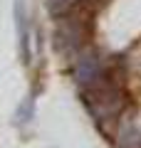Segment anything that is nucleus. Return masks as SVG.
I'll return each mask as SVG.
<instances>
[{"label": "nucleus", "mask_w": 141, "mask_h": 148, "mask_svg": "<svg viewBox=\"0 0 141 148\" xmlns=\"http://www.w3.org/2000/svg\"><path fill=\"white\" fill-rule=\"evenodd\" d=\"M87 106L99 121L114 119V116H119V111L124 109V91H121V86L116 84V82L104 79V74H102L97 82L89 84Z\"/></svg>", "instance_id": "nucleus-1"}, {"label": "nucleus", "mask_w": 141, "mask_h": 148, "mask_svg": "<svg viewBox=\"0 0 141 148\" xmlns=\"http://www.w3.org/2000/svg\"><path fill=\"white\" fill-rule=\"evenodd\" d=\"M104 74V67H102V59L97 52L92 49H84L77 59H74V77L82 86H89L92 82H97Z\"/></svg>", "instance_id": "nucleus-2"}, {"label": "nucleus", "mask_w": 141, "mask_h": 148, "mask_svg": "<svg viewBox=\"0 0 141 148\" xmlns=\"http://www.w3.org/2000/svg\"><path fill=\"white\" fill-rule=\"evenodd\" d=\"M84 35H87V27L82 20H74V17H64L57 27V42L62 49H77L82 45Z\"/></svg>", "instance_id": "nucleus-3"}, {"label": "nucleus", "mask_w": 141, "mask_h": 148, "mask_svg": "<svg viewBox=\"0 0 141 148\" xmlns=\"http://www.w3.org/2000/svg\"><path fill=\"white\" fill-rule=\"evenodd\" d=\"M116 141L119 148H141V119H129L121 123Z\"/></svg>", "instance_id": "nucleus-4"}, {"label": "nucleus", "mask_w": 141, "mask_h": 148, "mask_svg": "<svg viewBox=\"0 0 141 148\" xmlns=\"http://www.w3.org/2000/svg\"><path fill=\"white\" fill-rule=\"evenodd\" d=\"M15 17H17V30H20L22 62H30V40H27V22H25V10H22V3H20V0H17V5H15Z\"/></svg>", "instance_id": "nucleus-5"}]
</instances>
